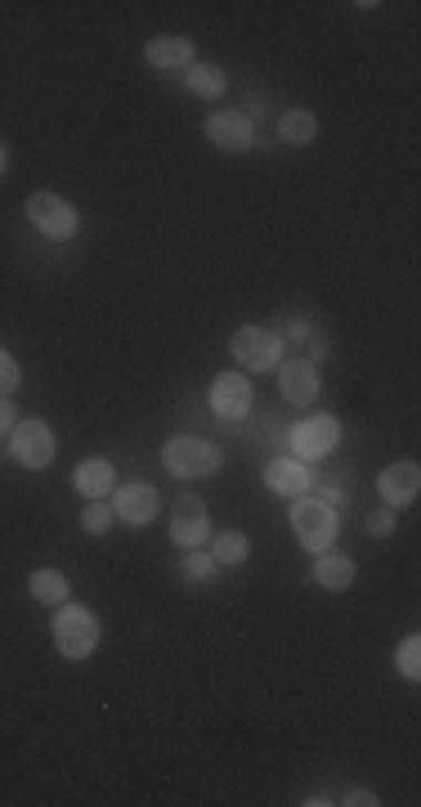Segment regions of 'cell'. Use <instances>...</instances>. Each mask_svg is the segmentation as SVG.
<instances>
[{
	"label": "cell",
	"instance_id": "6da1fadb",
	"mask_svg": "<svg viewBox=\"0 0 421 807\" xmlns=\"http://www.w3.org/2000/svg\"><path fill=\"white\" fill-rule=\"evenodd\" d=\"M162 463L175 481H206L225 467V453H220V444H210L202 435H175L162 448Z\"/></svg>",
	"mask_w": 421,
	"mask_h": 807
},
{
	"label": "cell",
	"instance_id": "7a4b0ae2",
	"mask_svg": "<svg viewBox=\"0 0 421 807\" xmlns=\"http://www.w3.org/2000/svg\"><path fill=\"white\" fill-rule=\"evenodd\" d=\"M99 637H103V628H99L90 606H76V602L59 606V615H54V646H59L63 659H90Z\"/></svg>",
	"mask_w": 421,
	"mask_h": 807
},
{
	"label": "cell",
	"instance_id": "3957f363",
	"mask_svg": "<svg viewBox=\"0 0 421 807\" xmlns=\"http://www.w3.org/2000/svg\"><path fill=\"white\" fill-rule=\"evenodd\" d=\"M337 529H341V521H337V507H328L324 498H296V507H291V534H296V543L305 547V552H328L332 543H337Z\"/></svg>",
	"mask_w": 421,
	"mask_h": 807
},
{
	"label": "cell",
	"instance_id": "277c9868",
	"mask_svg": "<svg viewBox=\"0 0 421 807\" xmlns=\"http://www.w3.org/2000/svg\"><path fill=\"white\" fill-rule=\"evenodd\" d=\"M229 355L238 360V369H247L251 377L256 373H274L283 364V336L274 327H260V323H243L234 336H229Z\"/></svg>",
	"mask_w": 421,
	"mask_h": 807
},
{
	"label": "cell",
	"instance_id": "5b68a950",
	"mask_svg": "<svg viewBox=\"0 0 421 807\" xmlns=\"http://www.w3.org/2000/svg\"><path fill=\"white\" fill-rule=\"evenodd\" d=\"M23 211H28V220L37 224V234H45L50 243H72V239L81 234V215H76V206H72L68 198H59V193H32V198L23 202Z\"/></svg>",
	"mask_w": 421,
	"mask_h": 807
},
{
	"label": "cell",
	"instance_id": "8992f818",
	"mask_svg": "<svg viewBox=\"0 0 421 807\" xmlns=\"http://www.w3.org/2000/svg\"><path fill=\"white\" fill-rule=\"evenodd\" d=\"M291 453L300 457V463H319V457H332L337 444H341V422L332 413H314L305 422L291 426Z\"/></svg>",
	"mask_w": 421,
	"mask_h": 807
},
{
	"label": "cell",
	"instance_id": "52a82bcc",
	"mask_svg": "<svg viewBox=\"0 0 421 807\" xmlns=\"http://www.w3.org/2000/svg\"><path fill=\"white\" fill-rule=\"evenodd\" d=\"M10 453H14L19 467L45 472V467L54 463V431H50V422H41V417L19 422V426L10 431Z\"/></svg>",
	"mask_w": 421,
	"mask_h": 807
},
{
	"label": "cell",
	"instance_id": "ba28073f",
	"mask_svg": "<svg viewBox=\"0 0 421 807\" xmlns=\"http://www.w3.org/2000/svg\"><path fill=\"white\" fill-rule=\"evenodd\" d=\"M202 135L220 153H247L256 144V118H247V112H210L202 122Z\"/></svg>",
	"mask_w": 421,
	"mask_h": 807
},
{
	"label": "cell",
	"instance_id": "9c48e42d",
	"mask_svg": "<svg viewBox=\"0 0 421 807\" xmlns=\"http://www.w3.org/2000/svg\"><path fill=\"white\" fill-rule=\"evenodd\" d=\"M206 400H210V413H216L220 422H243V417H251V404H256L251 382L243 373H220L216 382H210Z\"/></svg>",
	"mask_w": 421,
	"mask_h": 807
},
{
	"label": "cell",
	"instance_id": "30bf717a",
	"mask_svg": "<svg viewBox=\"0 0 421 807\" xmlns=\"http://www.w3.org/2000/svg\"><path fill=\"white\" fill-rule=\"evenodd\" d=\"M157 512H162V494H157L153 485L131 481V485H117V490H113V516H117V521L144 529V525L157 521Z\"/></svg>",
	"mask_w": 421,
	"mask_h": 807
},
{
	"label": "cell",
	"instance_id": "8fae6325",
	"mask_svg": "<svg viewBox=\"0 0 421 807\" xmlns=\"http://www.w3.org/2000/svg\"><path fill=\"white\" fill-rule=\"evenodd\" d=\"M210 538V516H206V503L197 494H184L171 512V543L175 547H206Z\"/></svg>",
	"mask_w": 421,
	"mask_h": 807
},
{
	"label": "cell",
	"instance_id": "7c38bea8",
	"mask_svg": "<svg viewBox=\"0 0 421 807\" xmlns=\"http://www.w3.org/2000/svg\"><path fill=\"white\" fill-rule=\"evenodd\" d=\"M274 373H278V395L291 408H309L314 400H319V373H314L309 360H283Z\"/></svg>",
	"mask_w": 421,
	"mask_h": 807
},
{
	"label": "cell",
	"instance_id": "4fadbf2b",
	"mask_svg": "<svg viewBox=\"0 0 421 807\" xmlns=\"http://www.w3.org/2000/svg\"><path fill=\"white\" fill-rule=\"evenodd\" d=\"M377 494L386 507H412L417 494H421V467L417 463H390L381 476H377Z\"/></svg>",
	"mask_w": 421,
	"mask_h": 807
},
{
	"label": "cell",
	"instance_id": "5bb4252c",
	"mask_svg": "<svg viewBox=\"0 0 421 807\" xmlns=\"http://www.w3.org/2000/svg\"><path fill=\"white\" fill-rule=\"evenodd\" d=\"M144 63L153 72H188L197 59H193V41L188 37H153L144 46Z\"/></svg>",
	"mask_w": 421,
	"mask_h": 807
},
{
	"label": "cell",
	"instance_id": "9a60e30c",
	"mask_svg": "<svg viewBox=\"0 0 421 807\" xmlns=\"http://www.w3.org/2000/svg\"><path fill=\"white\" fill-rule=\"evenodd\" d=\"M72 485H76V494L81 498H90V503H103L113 490H117V467L109 463V457H85V463L72 472Z\"/></svg>",
	"mask_w": 421,
	"mask_h": 807
},
{
	"label": "cell",
	"instance_id": "2e32d148",
	"mask_svg": "<svg viewBox=\"0 0 421 807\" xmlns=\"http://www.w3.org/2000/svg\"><path fill=\"white\" fill-rule=\"evenodd\" d=\"M265 485L274 494H283V498H305L314 490V476H309V467L300 463V457H274V463L265 467Z\"/></svg>",
	"mask_w": 421,
	"mask_h": 807
},
{
	"label": "cell",
	"instance_id": "e0dca14e",
	"mask_svg": "<svg viewBox=\"0 0 421 807\" xmlns=\"http://www.w3.org/2000/svg\"><path fill=\"white\" fill-rule=\"evenodd\" d=\"M355 561L346 552H319V561H314V584L328 588V593H346L355 584Z\"/></svg>",
	"mask_w": 421,
	"mask_h": 807
},
{
	"label": "cell",
	"instance_id": "ac0fdd59",
	"mask_svg": "<svg viewBox=\"0 0 421 807\" xmlns=\"http://www.w3.org/2000/svg\"><path fill=\"white\" fill-rule=\"evenodd\" d=\"M278 135H283V144H291V149H305V144L319 140V118H314L309 108H287L283 118H278Z\"/></svg>",
	"mask_w": 421,
	"mask_h": 807
},
{
	"label": "cell",
	"instance_id": "d6986e66",
	"mask_svg": "<svg viewBox=\"0 0 421 807\" xmlns=\"http://www.w3.org/2000/svg\"><path fill=\"white\" fill-rule=\"evenodd\" d=\"M28 593H32L41 606H54V611H59V606L68 602L72 584H68V574H63V569H50V565H41V569H32Z\"/></svg>",
	"mask_w": 421,
	"mask_h": 807
},
{
	"label": "cell",
	"instance_id": "ffe728a7",
	"mask_svg": "<svg viewBox=\"0 0 421 807\" xmlns=\"http://www.w3.org/2000/svg\"><path fill=\"white\" fill-rule=\"evenodd\" d=\"M184 85H188V94H197V99H220V94L229 90V77H225V68H216V63H193V68L184 72Z\"/></svg>",
	"mask_w": 421,
	"mask_h": 807
},
{
	"label": "cell",
	"instance_id": "44dd1931",
	"mask_svg": "<svg viewBox=\"0 0 421 807\" xmlns=\"http://www.w3.org/2000/svg\"><path fill=\"white\" fill-rule=\"evenodd\" d=\"M210 547V556H216L220 565H247V556H251V543H247V534L243 529H220L216 538H206Z\"/></svg>",
	"mask_w": 421,
	"mask_h": 807
},
{
	"label": "cell",
	"instance_id": "7402d4cb",
	"mask_svg": "<svg viewBox=\"0 0 421 807\" xmlns=\"http://www.w3.org/2000/svg\"><path fill=\"white\" fill-rule=\"evenodd\" d=\"M179 574H184L188 584H210V579H216V574H220V561L210 556L206 547H188V552H184V565H179Z\"/></svg>",
	"mask_w": 421,
	"mask_h": 807
},
{
	"label": "cell",
	"instance_id": "603a6c76",
	"mask_svg": "<svg viewBox=\"0 0 421 807\" xmlns=\"http://www.w3.org/2000/svg\"><path fill=\"white\" fill-rule=\"evenodd\" d=\"M394 664H399V673H403L408 682H421V637H417V633L399 642V650H394Z\"/></svg>",
	"mask_w": 421,
	"mask_h": 807
},
{
	"label": "cell",
	"instance_id": "cb8c5ba5",
	"mask_svg": "<svg viewBox=\"0 0 421 807\" xmlns=\"http://www.w3.org/2000/svg\"><path fill=\"white\" fill-rule=\"evenodd\" d=\"M113 512H109V503H90L85 512H81V529L90 534V538H99V534H109L113 529Z\"/></svg>",
	"mask_w": 421,
	"mask_h": 807
},
{
	"label": "cell",
	"instance_id": "d4e9b609",
	"mask_svg": "<svg viewBox=\"0 0 421 807\" xmlns=\"http://www.w3.org/2000/svg\"><path fill=\"white\" fill-rule=\"evenodd\" d=\"M394 525H399V512H394V507H381V512H368V516H363V534H368V538H390Z\"/></svg>",
	"mask_w": 421,
	"mask_h": 807
},
{
	"label": "cell",
	"instance_id": "484cf974",
	"mask_svg": "<svg viewBox=\"0 0 421 807\" xmlns=\"http://www.w3.org/2000/svg\"><path fill=\"white\" fill-rule=\"evenodd\" d=\"M19 382H23V373H19V360L10 355V351H0V395H14L19 391Z\"/></svg>",
	"mask_w": 421,
	"mask_h": 807
},
{
	"label": "cell",
	"instance_id": "4316f807",
	"mask_svg": "<svg viewBox=\"0 0 421 807\" xmlns=\"http://www.w3.org/2000/svg\"><path fill=\"white\" fill-rule=\"evenodd\" d=\"M14 426H19V417H14V404H10L6 395H0V440H6Z\"/></svg>",
	"mask_w": 421,
	"mask_h": 807
},
{
	"label": "cell",
	"instance_id": "83f0119b",
	"mask_svg": "<svg viewBox=\"0 0 421 807\" xmlns=\"http://www.w3.org/2000/svg\"><path fill=\"white\" fill-rule=\"evenodd\" d=\"M341 803H346V807H377V803H381V798H377V794H372V789H350V794H346V798H341Z\"/></svg>",
	"mask_w": 421,
	"mask_h": 807
},
{
	"label": "cell",
	"instance_id": "f1b7e54d",
	"mask_svg": "<svg viewBox=\"0 0 421 807\" xmlns=\"http://www.w3.org/2000/svg\"><path fill=\"white\" fill-rule=\"evenodd\" d=\"M291 341H309L314 336V327H309V319H291V332H287Z\"/></svg>",
	"mask_w": 421,
	"mask_h": 807
},
{
	"label": "cell",
	"instance_id": "f546056e",
	"mask_svg": "<svg viewBox=\"0 0 421 807\" xmlns=\"http://www.w3.org/2000/svg\"><path fill=\"white\" fill-rule=\"evenodd\" d=\"M324 503H328V507H341V503H346V490H341V485H324Z\"/></svg>",
	"mask_w": 421,
	"mask_h": 807
},
{
	"label": "cell",
	"instance_id": "4dcf8cb0",
	"mask_svg": "<svg viewBox=\"0 0 421 807\" xmlns=\"http://www.w3.org/2000/svg\"><path fill=\"white\" fill-rule=\"evenodd\" d=\"M10 171V149H6V140H0V175Z\"/></svg>",
	"mask_w": 421,
	"mask_h": 807
}]
</instances>
